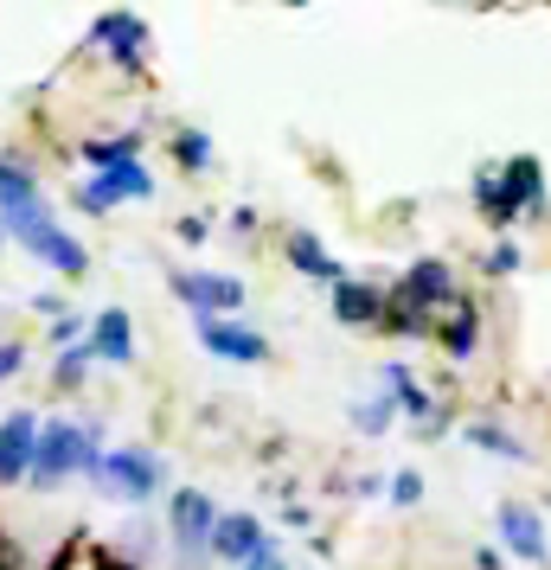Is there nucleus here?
Returning a JSON list of instances; mask_svg holds the SVG:
<instances>
[{
  "mask_svg": "<svg viewBox=\"0 0 551 570\" xmlns=\"http://www.w3.org/2000/svg\"><path fill=\"white\" fill-rule=\"evenodd\" d=\"M0 232H13L32 257L46 263V269H58V276H83V263H90V257H83V244L65 232V225H58L39 199H32V206H20V212H0Z\"/></svg>",
  "mask_w": 551,
  "mask_h": 570,
  "instance_id": "obj_1",
  "label": "nucleus"
},
{
  "mask_svg": "<svg viewBox=\"0 0 551 570\" xmlns=\"http://www.w3.org/2000/svg\"><path fill=\"white\" fill-rule=\"evenodd\" d=\"M104 462V449L90 430L78 423H39V455H32V481L39 488H58L65 474H90V468Z\"/></svg>",
  "mask_w": 551,
  "mask_h": 570,
  "instance_id": "obj_2",
  "label": "nucleus"
},
{
  "mask_svg": "<svg viewBox=\"0 0 551 570\" xmlns=\"http://www.w3.org/2000/svg\"><path fill=\"white\" fill-rule=\"evenodd\" d=\"M90 481L109 488L116 500H148V493L160 488V462L141 455V449H116V455H104V462L90 468Z\"/></svg>",
  "mask_w": 551,
  "mask_h": 570,
  "instance_id": "obj_3",
  "label": "nucleus"
},
{
  "mask_svg": "<svg viewBox=\"0 0 551 570\" xmlns=\"http://www.w3.org/2000/svg\"><path fill=\"white\" fill-rule=\"evenodd\" d=\"M174 295L199 321H225V308H244V283L237 276H206V269H180L174 276Z\"/></svg>",
  "mask_w": 551,
  "mask_h": 570,
  "instance_id": "obj_4",
  "label": "nucleus"
},
{
  "mask_svg": "<svg viewBox=\"0 0 551 570\" xmlns=\"http://www.w3.org/2000/svg\"><path fill=\"white\" fill-rule=\"evenodd\" d=\"M392 302H404V308H449L455 302V276H449V263L443 257H423V263H411L404 276H397V295Z\"/></svg>",
  "mask_w": 551,
  "mask_h": 570,
  "instance_id": "obj_5",
  "label": "nucleus"
},
{
  "mask_svg": "<svg viewBox=\"0 0 551 570\" xmlns=\"http://www.w3.org/2000/svg\"><path fill=\"white\" fill-rule=\"evenodd\" d=\"M155 193V180H148V167L141 160H122V167H109V174H97V180L78 193L83 212H109L116 199H148Z\"/></svg>",
  "mask_w": 551,
  "mask_h": 570,
  "instance_id": "obj_6",
  "label": "nucleus"
},
{
  "mask_svg": "<svg viewBox=\"0 0 551 570\" xmlns=\"http://www.w3.org/2000/svg\"><path fill=\"white\" fill-rule=\"evenodd\" d=\"M32 455H39V416L13 411L7 423H0V481H27Z\"/></svg>",
  "mask_w": 551,
  "mask_h": 570,
  "instance_id": "obj_7",
  "label": "nucleus"
},
{
  "mask_svg": "<svg viewBox=\"0 0 551 570\" xmlns=\"http://www.w3.org/2000/svg\"><path fill=\"white\" fill-rule=\"evenodd\" d=\"M211 551H218L225 564H250V558L269 551V544H263V525L250 513H218V525H211Z\"/></svg>",
  "mask_w": 551,
  "mask_h": 570,
  "instance_id": "obj_8",
  "label": "nucleus"
},
{
  "mask_svg": "<svg viewBox=\"0 0 551 570\" xmlns=\"http://www.w3.org/2000/svg\"><path fill=\"white\" fill-rule=\"evenodd\" d=\"M211 525H218V513H211V500L199 488H180L174 493V539H180V551H206L211 544Z\"/></svg>",
  "mask_w": 551,
  "mask_h": 570,
  "instance_id": "obj_9",
  "label": "nucleus"
},
{
  "mask_svg": "<svg viewBox=\"0 0 551 570\" xmlns=\"http://www.w3.org/2000/svg\"><path fill=\"white\" fill-rule=\"evenodd\" d=\"M199 340H206L218 360H237V365H257L269 346H263V334H250V327H237V321H199Z\"/></svg>",
  "mask_w": 551,
  "mask_h": 570,
  "instance_id": "obj_10",
  "label": "nucleus"
},
{
  "mask_svg": "<svg viewBox=\"0 0 551 570\" xmlns=\"http://www.w3.org/2000/svg\"><path fill=\"white\" fill-rule=\"evenodd\" d=\"M494 525H500V544H513L525 564H545V525H539V513H525V507H500Z\"/></svg>",
  "mask_w": 551,
  "mask_h": 570,
  "instance_id": "obj_11",
  "label": "nucleus"
},
{
  "mask_svg": "<svg viewBox=\"0 0 551 570\" xmlns=\"http://www.w3.org/2000/svg\"><path fill=\"white\" fill-rule=\"evenodd\" d=\"M90 353L109 365H129L135 360V334H129V314L122 308H104L97 314V327H90Z\"/></svg>",
  "mask_w": 551,
  "mask_h": 570,
  "instance_id": "obj_12",
  "label": "nucleus"
},
{
  "mask_svg": "<svg viewBox=\"0 0 551 570\" xmlns=\"http://www.w3.org/2000/svg\"><path fill=\"white\" fill-rule=\"evenodd\" d=\"M97 39L104 46H116V65H141V46H148V27L141 20H129V13H109V20H97Z\"/></svg>",
  "mask_w": 551,
  "mask_h": 570,
  "instance_id": "obj_13",
  "label": "nucleus"
},
{
  "mask_svg": "<svg viewBox=\"0 0 551 570\" xmlns=\"http://www.w3.org/2000/svg\"><path fill=\"white\" fill-rule=\"evenodd\" d=\"M378 308H385V302H378V288L353 283V276H346V283H334V314H341L346 327H366V321H378Z\"/></svg>",
  "mask_w": 551,
  "mask_h": 570,
  "instance_id": "obj_14",
  "label": "nucleus"
},
{
  "mask_svg": "<svg viewBox=\"0 0 551 570\" xmlns=\"http://www.w3.org/2000/svg\"><path fill=\"white\" fill-rule=\"evenodd\" d=\"M500 186H506L513 212H539V206H545V180H539V160H513V167L500 174Z\"/></svg>",
  "mask_w": 551,
  "mask_h": 570,
  "instance_id": "obj_15",
  "label": "nucleus"
},
{
  "mask_svg": "<svg viewBox=\"0 0 551 570\" xmlns=\"http://www.w3.org/2000/svg\"><path fill=\"white\" fill-rule=\"evenodd\" d=\"M289 257H295V269H308V276H321V283H346V269L327 257V250H321L308 232H295V237H289Z\"/></svg>",
  "mask_w": 551,
  "mask_h": 570,
  "instance_id": "obj_16",
  "label": "nucleus"
},
{
  "mask_svg": "<svg viewBox=\"0 0 551 570\" xmlns=\"http://www.w3.org/2000/svg\"><path fill=\"white\" fill-rule=\"evenodd\" d=\"M39 199V180H32L20 160H0V212H20Z\"/></svg>",
  "mask_w": 551,
  "mask_h": 570,
  "instance_id": "obj_17",
  "label": "nucleus"
},
{
  "mask_svg": "<svg viewBox=\"0 0 551 570\" xmlns=\"http://www.w3.org/2000/svg\"><path fill=\"white\" fill-rule=\"evenodd\" d=\"M385 391H397V397H404V416H417L423 430H430V397H423V385L417 379H411V365H385Z\"/></svg>",
  "mask_w": 551,
  "mask_h": 570,
  "instance_id": "obj_18",
  "label": "nucleus"
},
{
  "mask_svg": "<svg viewBox=\"0 0 551 570\" xmlns=\"http://www.w3.org/2000/svg\"><path fill=\"white\" fill-rule=\"evenodd\" d=\"M474 206L488 212L494 225L513 218V199H506V186H500V167H481V174H474Z\"/></svg>",
  "mask_w": 551,
  "mask_h": 570,
  "instance_id": "obj_19",
  "label": "nucleus"
},
{
  "mask_svg": "<svg viewBox=\"0 0 551 570\" xmlns=\"http://www.w3.org/2000/svg\"><path fill=\"white\" fill-rule=\"evenodd\" d=\"M474 334H481V321H474V308H469V302H455V321L443 327V340H449V360H469V353H474Z\"/></svg>",
  "mask_w": 551,
  "mask_h": 570,
  "instance_id": "obj_20",
  "label": "nucleus"
},
{
  "mask_svg": "<svg viewBox=\"0 0 551 570\" xmlns=\"http://www.w3.org/2000/svg\"><path fill=\"white\" fill-rule=\"evenodd\" d=\"M474 449H488V455H506V462H525V442L520 436H506V430H494V423H474L469 430Z\"/></svg>",
  "mask_w": 551,
  "mask_h": 570,
  "instance_id": "obj_21",
  "label": "nucleus"
},
{
  "mask_svg": "<svg viewBox=\"0 0 551 570\" xmlns=\"http://www.w3.org/2000/svg\"><path fill=\"white\" fill-rule=\"evenodd\" d=\"M90 360H97L90 346H65V353H58V365H52V379H58L65 391H78V385H83V372H90Z\"/></svg>",
  "mask_w": 551,
  "mask_h": 570,
  "instance_id": "obj_22",
  "label": "nucleus"
},
{
  "mask_svg": "<svg viewBox=\"0 0 551 570\" xmlns=\"http://www.w3.org/2000/svg\"><path fill=\"white\" fill-rule=\"evenodd\" d=\"M83 160H90V167H122V160H135V135H122V141H90V148H83Z\"/></svg>",
  "mask_w": 551,
  "mask_h": 570,
  "instance_id": "obj_23",
  "label": "nucleus"
},
{
  "mask_svg": "<svg viewBox=\"0 0 551 570\" xmlns=\"http://www.w3.org/2000/svg\"><path fill=\"white\" fill-rule=\"evenodd\" d=\"M174 155H180V167L199 174V167H211V141L199 129H180V135H174Z\"/></svg>",
  "mask_w": 551,
  "mask_h": 570,
  "instance_id": "obj_24",
  "label": "nucleus"
},
{
  "mask_svg": "<svg viewBox=\"0 0 551 570\" xmlns=\"http://www.w3.org/2000/svg\"><path fill=\"white\" fill-rule=\"evenodd\" d=\"M353 423H360L366 436H385V430H392V404H385V397H372V404H360V411H353Z\"/></svg>",
  "mask_w": 551,
  "mask_h": 570,
  "instance_id": "obj_25",
  "label": "nucleus"
},
{
  "mask_svg": "<svg viewBox=\"0 0 551 570\" xmlns=\"http://www.w3.org/2000/svg\"><path fill=\"white\" fill-rule=\"evenodd\" d=\"M481 269H488V276H513V269H520V244H494V250L481 257Z\"/></svg>",
  "mask_w": 551,
  "mask_h": 570,
  "instance_id": "obj_26",
  "label": "nucleus"
},
{
  "mask_svg": "<svg viewBox=\"0 0 551 570\" xmlns=\"http://www.w3.org/2000/svg\"><path fill=\"white\" fill-rule=\"evenodd\" d=\"M392 500H397V507H417V500H423V481L411 474V468H404V474H392Z\"/></svg>",
  "mask_w": 551,
  "mask_h": 570,
  "instance_id": "obj_27",
  "label": "nucleus"
},
{
  "mask_svg": "<svg viewBox=\"0 0 551 570\" xmlns=\"http://www.w3.org/2000/svg\"><path fill=\"white\" fill-rule=\"evenodd\" d=\"M20 360H27L20 346H0V379H13V372H20Z\"/></svg>",
  "mask_w": 551,
  "mask_h": 570,
  "instance_id": "obj_28",
  "label": "nucleus"
},
{
  "mask_svg": "<svg viewBox=\"0 0 551 570\" xmlns=\"http://www.w3.org/2000/svg\"><path fill=\"white\" fill-rule=\"evenodd\" d=\"M244 570H289V564H283L276 551H257V558H250V564H244Z\"/></svg>",
  "mask_w": 551,
  "mask_h": 570,
  "instance_id": "obj_29",
  "label": "nucleus"
}]
</instances>
